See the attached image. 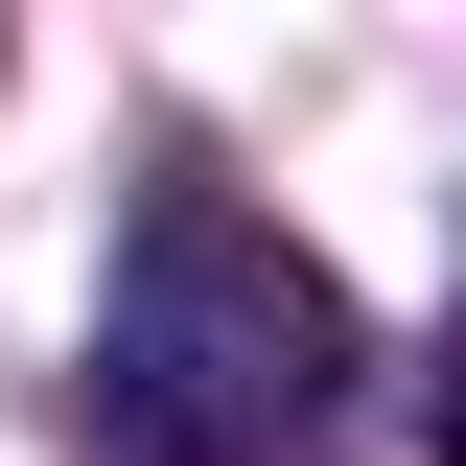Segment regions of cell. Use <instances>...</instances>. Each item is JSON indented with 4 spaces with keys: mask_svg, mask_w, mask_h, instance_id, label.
I'll list each match as a JSON object with an SVG mask.
<instances>
[{
    "mask_svg": "<svg viewBox=\"0 0 466 466\" xmlns=\"http://www.w3.org/2000/svg\"><path fill=\"white\" fill-rule=\"evenodd\" d=\"M350 280L233 187H140L94 280V443L116 466H303L350 420Z\"/></svg>",
    "mask_w": 466,
    "mask_h": 466,
    "instance_id": "6da1fadb",
    "label": "cell"
}]
</instances>
